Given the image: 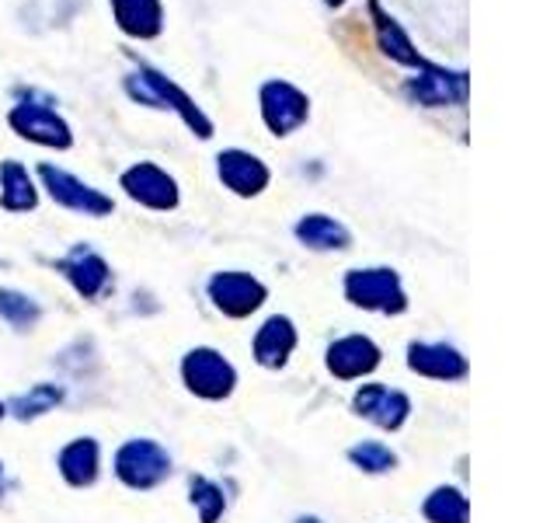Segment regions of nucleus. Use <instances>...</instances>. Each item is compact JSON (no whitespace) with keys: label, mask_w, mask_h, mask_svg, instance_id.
I'll return each instance as SVG.
<instances>
[{"label":"nucleus","mask_w":557,"mask_h":523,"mask_svg":"<svg viewBox=\"0 0 557 523\" xmlns=\"http://www.w3.org/2000/svg\"><path fill=\"white\" fill-rule=\"evenodd\" d=\"M122 87H126V95L133 101L147 105V109L174 112L199 139H213V133H216L213 130V119L202 112V105L191 98L182 84H174L168 74H161L157 66L139 60L133 74H126V81H122Z\"/></svg>","instance_id":"1"},{"label":"nucleus","mask_w":557,"mask_h":523,"mask_svg":"<svg viewBox=\"0 0 557 523\" xmlns=\"http://www.w3.org/2000/svg\"><path fill=\"white\" fill-rule=\"evenodd\" d=\"M8 126L14 136L28 139V144H39L49 150H70L74 147V130L70 122L52 109V101L39 98L35 92L22 95L8 112Z\"/></svg>","instance_id":"2"},{"label":"nucleus","mask_w":557,"mask_h":523,"mask_svg":"<svg viewBox=\"0 0 557 523\" xmlns=\"http://www.w3.org/2000/svg\"><path fill=\"white\" fill-rule=\"evenodd\" d=\"M342 290H345V301L362 311H376V314H405L408 311L405 283H400V276L387 266L348 269Z\"/></svg>","instance_id":"3"},{"label":"nucleus","mask_w":557,"mask_h":523,"mask_svg":"<svg viewBox=\"0 0 557 523\" xmlns=\"http://www.w3.org/2000/svg\"><path fill=\"white\" fill-rule=\"evenodd\" d=\"M405 98L418 109H453V105H463L470 95V74L467 70H453L443 63H425L422 70L405 81Z\"/></svg>","instance_id":"4"},{"label":"nucleus","mask_w":557,"mask_h":523,"mask_svg":"<svg viewBox=\"0 0 557 523\" xmlns=\"http://www.w3.org/2000/svg\"><path fill=\"white\" fill-rule=\"evenodd\" d=\"M35 174H39L42 188L49 192V199L70 209V214H84V217H112L115 214V199L104 196L101 188L87 185L84 179H77V174H70L66 168H57V165H39L35 168Z\"/></svg>","instance_id":"5"},{"label":"nucleus","mask_w":557,"mask_h":523,"mask_svg":"<svg viewBox=\"0 0 557 523\" xmlns=\"http://www.w3.org/2000/svg\"><path fill=\"white\" fill-rule=\"evenodd\" d=\"M258 109L261 122L272 136H289L310 119V95L304 87H296L293 81L272 77L258 87Z\"/></svg>","instance_id":"6"},{"label":"nucleus","mask_w":557,"mask_h":523,"mask_svg":"<svg viewBox=\"0 0 557 523\" xmlns=\"http://www.w3.org/2000/svg\"><path fill=\"white\" fill-rule=\"evenodd\" d=\"M182 380H185V388L196 398L223 401V398L234 394L237 370H234V363L226 360L223 353H216V349L199 345V349H188V353H185V360H182Z\"/></svg>","instance_id":"7"},{"label":"nucleus","mask_w":557,"mask_h":523,"mask_svg":"<svg viewBox=\"0 0 557 523\" xmlns=\"http://www.w3.org/2000/svg\"><path fill=\"white\" fill-rule=\"evenodd\" d=\"M115 475L122 485L147 492L171 475V453L157 440H126L115 450Z\"/></svg>","instance_id":"8"},{"label":"nucleus","mask_w":557,"mask_h":523,"mask_svg":"<svg viewBox=\"0 0 557 523\" xmlns=\"http://www.w3.org/2000/svg\"><path fill=\"white\" fill-rule=\"evenodd\" d=\"M119 185L133 203L157 209V214H171V209H178V203H182V192H178V182H174V174H168L161 165H150V161L129 165L119 174Z\"/></svg>","instance_id":"9"},{"label":"nucleus","mask_w":557,"mask_h":523,"mask_svg":"<svg viewBox=\"0 0 557 523\" xmlns=\"http://www.w3.org/2000/svg\"><path fill=\"white\" fill-rule=\"evenodd\" d=\"M206 293H209V301H213V307L220 314H226V318H248V314H255L261 304L269 301L265 283H261L258 276L237 272V269L216 272L206 283Z\"/></svg>","instance_id":"10"},{"label":"nucleus","mask_w":557,"mask_h":523,"mask_svg":"<svg viewBox=\"0 0 557 523\" xmlns=\"http://www.w3.org/2000/svg\"><path fill=\"white\" fill-rule=\"evenodd\" d=\"M216 179L223 182V188H231L234 196L255 199L269 188L272 171L258 154L240 150V147H226L216 154Z\"/></svg>","instance_id":"11"},{"label":"nucleus","mask_w":557,"mask_h":523,"mask_svg":"<svg viewBox=\"0 0 557 523\" xmlns=\"http://www.w3.org/2000/svg\"><path fill=\"white\" fill-rule=\"evenodd\" d=\"M352 409L359 418H366V423L394 433L408 423L411 398L397 388H387V384H362V388L352 394Z\"/></svg>","instance_id":"12"},{"label":"nucleus","mask_w":557,"mask_h":523,"mask_svg":"<svg viewBox=\"0 0 557 523\" xmlns=\"http://www.w3.org/2000/svg\"><path fill=\"white\" fill-rule=\"evenodd\" d=\"M57 269L66 276V283L74 287L84 301H98V296L112 287V269L91 244H74L60 262Z\"/></svg>","instance_id":"13"},{"label":"nucleus","mask_w":557,"mask_h":523,"mask_svg":"<svg viewBox=\"0 0 557 523\" xmlns=\"http://www.w3.org/2000/svg\"><path fill=\"white\" fill-rule=\"evenodd\" d=\"M366 8H370V22H373L376 46H380L383 57H387L391 63H397V66H408V70H422L429 63L422 52L414 49L405 25H400L391 11H383L380 0H366Z\"/></svg>","instance_id":"14"},{"label":"nucleus","mask_w":557,"mask_h":523,"mask_svg":"<svg viewBox=\"0 0 557 523\" xmlns=\"http://www.w3.org/2000/svg\"><path fill=\"white\" fill-rule=\"evenodd\" d=\"M327 370L335 374L338 380H359V377H370L376 366H380V345L366 336H345L338 342L327 345Z\"/></svg>","instance_id":"15"},{"label":"nucleus","mask_w":557,"mask_h":523,"mask_svg":"<svg viewBox=\"0 0 557 523\" xmlns=\"http://www.w3.org/2000/svg\"><path fill=\"white\" fill-rule=\"evenodd\" d=\"M115 28L136 42H153L164 32V4L161 0H109Z\"/></svg>","instance_id":"16"},{"label":"nucleus","mask_w":557,"mask_h":523,"mask_svg":"<svg viewBox=\"0 0 557 523\" xmlns=\"http://www.w3.org/2000/svg\"><path fill=\"white\" fill-rule=\"evenodd\" d=\"M408 366L418 377H429V380H463L467 377V356L446 342H411Z\"/></svg>","instance_id":"17"},{"label":"nucleus","mask_w":557,"mask_h":523,"mask_svg":"<svg viewBox=\"0 0 557 523\" xmlns=\"http://www.w3.org/2000/svg\"><path fill=\"white\" fill-rule=\"evenodd\" d=\"M255 360L269 370H278L286 366V360L296 349V325L286 318V314H272V318L255 331Z\"/></svg>","instance_id":"18"},{"label":"nucleus","mask_w":557,"mask_h":523,"mask_svg":"<svg viewBox=\"0 0 557 523\" xmlns=\"http://www.w3.org/2000/svg\"><path fill=\"white\" fill-rule=\"evenodd\" d=\"M293 234L310 252H348V248H352V231H348L342 220L327 217V214L300 217L293 227Z\"/></svg>","instance_id":"19"},{"label":"nucleus","mask_w":557,"mask_h":523,"mask_svg":"<svg viewBox=\"0 0 557 523\" xmlns=\"http://www.w3.org/2000/svg\"><path fill=\"white\" fill-rule=\"evenodd\" d=\"M60 475L66 485L74 488H87L98 482V471H101V447L95 436H77V440H70L63 450H60Z\"/></svg>","instance_id":"20"},{"label":"nucleus","mask_w":557,"mask_h":523,"mask_svg":"<svg viewBox=\"0 0 557 523\" xmlns=\"http://www.w3.org/2000/svg\"><path fill=\"white\" fill-rule=\"evenodd\" d=\"M39 206V185L22 161H0V209L32 214Z\"/></svg>","instance_id":"21"},{"label":"nucleus","mask_w":557,"mask_h":523,"mask_svg":"<svg viewBox=\"0 0 557 523\" xmlns=\"http://www.w3.org/2000/svg\"><path fill=\"white\" fill-rule=\"evenodd\" d=\"M63 401V388L60 384H35V388H28L25 394H17V398H11L8 401V412L14 415V418H22V423H32V418H42V415H49L52 409H57Z\"/></svg>","instance_id":"22"},{"label":"nucleus","mask_w":557,"mask_h":523,"mask_svg":"<svg viewBox=\"0 0 557 523\" xmlns=\"http://www.w3.org/2000/svg\"><path fill=\"white\" fill-rule=\"evenodd\" d=\"M422 513L429 523H467L470 520V502L460 488L440 485L435 492L422 502Z\"/></svg>","instance_id":"23"},{"label":"nucleus","mask_w":557,"mask_h":523,"mask_svg":"<svg viewBox=\"0 0 557 523\" xmlns=\"http://www.w3.org/2000/svg\"><path fill=\"white\" fill-rule=\"evenodd\" d=\"M0 318H4L17 331H28V328L39 325L42 307H39V301H32V296L22 293V290L0 287Z\"/></svg>","instance_id":"24"},{"label":"nucleus","mask_w":557,"mask_h":523,"mask_svg":"<svg viewBox=\"0 0 557 523\" xmlns=\"http://www.w3.org/2000/svg\"><path fill=\"white\" fill-rule=\"evenodd\" d=\"M188 499H191V506L199 510V520L202 523H216L220 516H223V510H226V496H223V488L216 485V482H209V478H202V475H191L188 478Z\"/></svg>","instance_id":"25"},{"label":"nucleus","mask_w":557,"mask_h":523,"mask_svg":"<svg viewBox=\"0 0 557 523\" xmlns=\"http://www.w3.org/2000/svg\"><path fill=\"white\" fill-rule=\"evenodd\" d=\"M348 461H352L366 475H387V471L397 467V453L387 443L376 440H362L356 447H348Z\"/></svg>","instance_id":"26"},{"label":"nucleus","mask_w":557,"mask_h":523,"mask_svg":"<svg viewBox=\"0 0 557 523\" xmlns=\"http://www.w3.org/2000/svg\"><path fill=\"white\" fill-rule=\"evenodd\" d=\"M327 8H342V4H348V0H324Z\"/></svg>","instance_id":"27"},{"label":"nucleus","mask_w":557,"mask_h":523,"mask_svg":"<svg viewBox=\"0 0 557 523\" xmlns=\"http://www.w3.org/2000/svg\"><path fill=\"white\" fill-rule=\"evenodd\" d=\"M296 523H321V520H318V516H300Z\"/></svg>","instance_id":"28"},{"label":"nucleus","mask_w":557,"mask_h":523,"mask_svg":"<svg viewBox=\"0 0 557 523\" xmlns=\"http://www.w3.org/2000/svg\"><path fill=\"white\" fill-rule=\"evenodd\" d=\"M0 485H4V464H0Z\"/></svg>","instance_id":"29"},{"label":"nucleus","mask_w":557,"mask_h":523,"mask_svg":"<svg viewBox=\"0 0 557 523\" xmlns=\"http://www.w3.org/2000/svg\"><path fill=\"white\" fill-rule=\"evenodd\" d=\"M4 412H8V409H4V401H0V418H4Z\"/></svg>","instance_id":"30"}]
</instances>
